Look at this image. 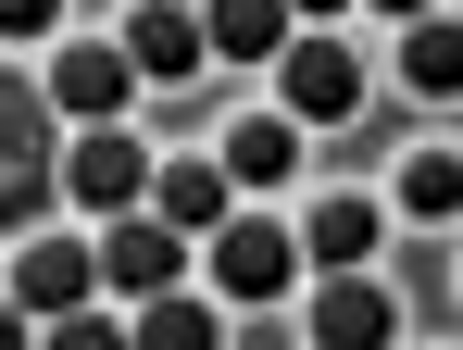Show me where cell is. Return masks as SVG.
I'll use <instances>...</instances> for the list:
<instances>
[{
  "instance_id": "11",
  "label": "cell",
  "mask_w": 463,
  "mask_h": 350,
  "mask_svg": "<svg viewBox=\"0 0 463 350\" xmlns=\"http://www.w3.org/2000/svg\"><path fill=\"white\" fill-rule=\"evenodd\" d=\"M151 213L175 225V238H213V225L238 213V188H226V163L188 150V163H151Z\"/></svg>"
},
{
  "instance_id": "1",
  "label": "cell",
  "mask_w": 463,
  "mask_h": 350,
  "mask_svg": "<svg viewBox=\"0 0 463 350\" xmlns=\"http://www.w3.org/2000/svg\"><path fill=\"white\" fill-rule=\"evenodd\" d=\"M63 188V138H51V88L0 63V225H38Z\"/></svg>"
},
{
  "instance_id": "14",
  "label": "cell",
  "mask_w": 463,
  "mask_h": 350,
  "mask_svg": "<svg viewBox=\"0 0 463 350\" xmlns=\"http://www.w3.org/2000/svg\"><path fill=\"white\" fill-rule=\"evenodd\" d=\"M401 88H413V100H463V25L451 13L401 25Z\"/></svg>"
},
{
  "instance_id": "13",
  "label": "cell",
  "mask_w": 463,
  "mask_h": 350,
  "mask_svg": "<svg viewBox=\"0 0 463 350\" xmlns=\"http://www.w3.org/2000/svg\"><path fill=\"white\" fill-rule=\"evenodd\" d=\"M213 163H226V188H288V175H301V126H288V113H250V126H226Z\"/></svg>"
},
{
  "instance_id": "8",
  "label": "cell",
  "mask_w": 463,
  "mask_h": 350,
  "mask_svg": "<svg viewBox=\"0 0 463 350\" xmlns=\"http://www.w3.org/2000/svg\"><path fill=\"white\" fill-rule=\"evenodd\" d=\"M13 300H25L38 326H51V313H88V300H100V238H25Z\"/></svg>"
},
{
  "instance_id": "5",
  "label": "cell",
  "mask_w": 463,
  "mask_h": 350,
  "mask_svg": "<svg viewBox=\"0 0 463 350\" xmlns=\"http://www.w3.org/2000/svg\"><path fill=\"white\" fill-rule=\"evenodd\" d=\"M38 88H51V113H76V126H126V100H138V63H126V38H63Z\"/></svg>"
},
{
  "instance_id": "12",
  "label": "cell",
  "mask_w": 463,
  "mask_h": 350,
  "mask_svg": "<svg viewBox=\"0 0 463 350\" xmlns=\"http://www.w3.org/2000/svg\"><path fill=\"white\" fill-rule=\"evenodd\" d=\"M201 51L213 63H276L288 51V0H201Z\"/></svg>"
},
{
  "instance_id": "18",
  "label": "cell",
  "mask_w": 463,
  "mask_h": 350,
  "mask_svg": "<svg viewBox=\"0 0 463 350\" xmlns=\"http://www.w3.org/2000/svg\"><path fill=\"white\" fill-rule=\"evenodd\" d=\"M25 38H63V0H0V51H25Z\"/></svg>"
},
{
  "instance_id": "2",
  "label": "cell",
  "mask_w": 463,
  "mask_h": 350,
  "mask_svg": "<svg viewBox=\"0 0 463 350\" xmlns=\"http://www.w3.org/2000/svg\"><path fill=\"white\" fill-rule=\"evenodd\" d=\"M201 251H213V288L250 300V313H263V300H288V276H301V238H288L276 213H226Z\"/></svg>"
},
{
  "instance_id": "22",
  "label": "cell",
  "mask_w": 463,
  "mask_h": 350,
  "mask_svg": "<svg viewBox=\"0 0 463 350\" xmlns=\"http://www.w3.org/2000/svg\"><path fill=\"white\" fill-rule=\"evenodd\" d=\"M175 13H201V0H175Z\"/></svg>"
},
{
  "instance_id": "15",
  "label": "cell",
  "mask_w": 463,
  "mask_h": 350,
  "mask_svg": "<svg viewBox=\"0 0 463 350\" xmlns=\"http://www.w3.org/2000/svg\"><path fill=\"white\" fill-rule=\"evenodd\" d=\"M138 350H226V313L188 300V288H163V300H138Z\"/></svg>"
},
{
  "instance_id": "4",
  "label": "cell",
  "mask_w": 463,
  "mask_h": 350,
  "mask_svg": "<svg viewBox=\"0 0 463 350\" xmlns=\"http://www.w3.org/2000/svg\"><path fill=\"white\" fill-rule=\"evenodd\" d=\"M63 201L100 213V225L151 201V150H138V126H76V150H63Z\"/></svg>"
},
{
  "instance_id": "9",
  "label": "cell",
  "mask_w": 463,
  "mask_h": 350,
  "mask_svg": "<svg viewBox=\"0 0 463 350\" xmlns=\"http://www.w3.org/2000/svg\"><path fill=\"white\" fill-rule=\"evenodd\" d=\"M126 63H138V88H201V13H175V0H138V25H126Z\"/></svg>"
},
{
  "instance_id": "16",
  "label": "cell",
  "mask_w": 463,
  "mask_h": 350,
  "mask_svg": "<svg viewBox=\"0 0 463 350\" xmlns=\"http://www.w3.org/2000/svg\"><path fill=\"white\" fill-rule=\"evenodd\" d=\"M401 213L413 225H451L463 213V150H401Z\"/></svg>"
},
{
  "instance_id": "21",
  "label": "cell",
  "mask_w": 463,
  "mask_h": 350,
  "mask_svg": "<svg viewBox=\"0 0 463 350\" xmlns=\"http://www.w3.org/2000/svg\"><path fill=\"white\" fill-rule=\"evenodd\" d=\"M288 13H338V0H288Z\"/></svg>"
},
{
  "instance_id": "7",
  "label": "cell",
  "mask_w": 463,
  "mask_h": 350,
  "mask_svg": "<svg viewBox=\"0 0 463 350\" xmlns=\"http://www.w3.org/2000/svg\"><path fill=\"white\" fill-rule=\"evenodd\" d=\"M313 350H388L401 338V300H388V276H364V263H351V276H326L313 288Z\"/></svg>"
},
{
  "instance_id": "19",
  "label": "cell",
  "mask_w": 463,
  "mask_h": 350,
  "mask_svg": "<svg viewBox=\"0 0 463 350\" xmlns=\"http://www.w3.org/2000/svg\"><path fill=\"white\" fill-rule=\"evenodd\" d=\"M0 350H38V313H25L13 288H0Z\"/></svg>"
},
{
  "instance_id": "10",
  "label": "cell",
  "mask_w": 463,
  "mask_h": 350,
  "mask_svg": "<svg viewBox=\"0 0 463 350\" xmlns=\"http://www.w3.org/2000/svg\"><path fill=\"white\" fill-rule=\"evenodd\" d=\"M376 238H388V213L364 201V188H338V201H313V213H301V263H326V276L376 263Z\"/></svg>"
},
{
  "instance_id": "3",
  "label": "cell",
  "mask_w": 463,
  "mask_h": 350,
  "mask_svg": "<svg viewBox=\"0 0 463 350\" xmlns=\"http://www.w3.org/2000/svg\"><path fill=\"white\" fill-rule=\"evenodd\" d=\"M364 51H338V38H301V51H276V113L288 126H351L364 113Z\"/></svg>"
},
{
  "instance_id": "6",
  "label": "cell",
  "mask_w": 463,
  "mask_h": 350,
  "mask_svg": "<svg viewBox=\"0 0 463 350\" xmlns=\"http://www.w3.org/2000/svg\"><path fill=\"white\" fill-rule=\"evenodd\" d=\"M188 251H201V238H175L163 213H113V225H100V288L163 300V288H188Z\"/></svg>"
},
{
  "instance_id": "20",
  "label": "cell",
  "mask_w": 463,
  "mask_h": 350,
  "mask_svg": "<svg viewBox=\"0 0 463 350\" xmlns=\"http://www.w3.org/2000/svg\"><path fill=\"white\" fill-rule=\"evenodd\" d=\"M376 13H388V25H426V13H439V0H376Z\"/></svg>"
},
{
  "instance_id": "17",
  "label": "cell",
  "mask_w": 463,
  "mask_h": 350,
  "mask_svg": "<svg viewBox=\"0 0 463 350\" xmlns=\"http://www.w3.org/2000/svg\"><path fill=\"white\" fill-rule=\"evenodd\" d=\"M38 350H138V338H126L113 313H51V338H38Z\"/></svg>"
}]
</instances>
